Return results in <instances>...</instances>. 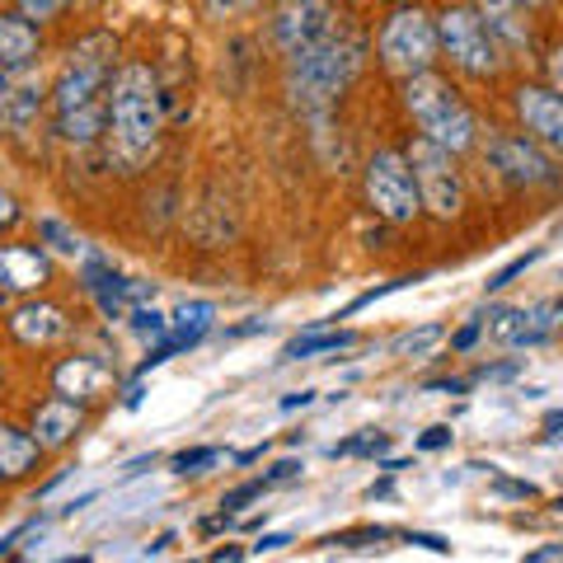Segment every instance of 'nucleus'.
<instances>
[{
	"label": "nucleus",
	"instance_id": "nucleus-1",
	"mask_svg": "<svg viewBox=\"0 0 563 563\" xmlns=\"http://www.w3.org/2000/svg\"><path fill=\"white\" fill-rule=\"evenodd\" d=\"M366 66V43L352 29H329L324 38L287 57V95L301 113L324 118L329 103L339 99Z\"/></svg>",
	"mask_w": 563,
	"mask_h": 563
},
{
	"label": "nucleus",
	"instance_id": "nucleus-2",
	"mask_svg": "<svg viewBox=\"0 0 563 563\" xmlns=\"http://www.w3.org/2000/svg\"><path fill=\"white\" fill-rule=\"evenodd\" d=\"M165 128V95L151 66H122L109 85V146L122 165H141Z\"/></svg>",
	"mask_w": 563,
	"mask_h": 563
},
{
	"label": "nucleus",
	"instance_id": "nucleus-3",
	"mask_svg": "<svg viewBox=\"0 0 563 563\" xmlns=\"http://www.w3.org/2000/svg\"><path fill=\"white\" fill-rule=\"evenodd\" d=\"M404 109H409L418 132L428 136L432 146H442L451 155L479 146V118L470 113L461 90L437 76V70H422V76L404 80Z\"/></svg>",
	"mask_w": 563,
	"mask_h": 563
},
{
	"label": "nucleus",
	"instance_id": "nucleus-4",
	"mask_svg": "<svg viewBox=\"0 0 563 563\" xmlns=\"http://www.w3.org/2000/svg\"><path fill=\"white\" fill-rule=\"evenodd\" d=\"M113 62H118V38L113 33H85V38L66 52V66L57 85H52V109L57 118H70L95 103H109V85H113Z\"/></svg>",
	"mask_w": 563,
	"mask_h": 563
},
{
	"label": "nucleus",
	"instance_id": "nucleus-5",
	"mask_svg": "<svg viewBox=\"0 0 563 563\" xmlns=\"http://www.w3.org/2000/svg\"><path fill=\"white\" fill-rule=\"evenodd\" d=\"M432 24H437V52H446L455 70H465V76H474V80L498 76L503 52H498V43H493L484 14L474 5H446Z\"/></svg>",
	"mask_w": 563,
	"mask_h": 563
},
{
	"label": "nucleus",
	"instance_id": "nucleus-6",
	"mask_svg": "<svg viewBox=\"0 0 563 563\" xmlns=\"http://www.w3.org/2000/svg\"><path fill=\"white\" fill-rule=\"evenodd\" d=\"M376 52H380V66L395 70V76H422L432 70L437 62V24L422 5H395L390 20L380 24L376 33Z\"/></svg>",
	"mask_w": 563,
	"mask_h": 563
},
{
	"label": "nucleus",
	"instance_id": "nucleus-7",
	"mask_svg": "<svg viewBox=\"0 0 563 563\" xmlns=\"http://www.w3.org/2000/svg\"><path fill=\"white\" fill-rule=\"evenodd\" d=\"M404 161H409V169H413V188H418L422 211H432L437 221L461 217V207H465V179H461V169H455V155L451 151L432 146L428 136H418V141L404 146Z\"/></svg>",
	"mask_w": 563,
	"mask_h": 563
},
{
	"label": "nucleus",
	"instance_id": "nucleus-8",
	"mask_svg": "<svg viewBox=\"0 0 563 563\" xmlns=\"http://www.w3.org/2000/svg\"><path fill=\"white\" fill-rule=\"evenodd\" d=\"M362 192H366V207L390 225H409L422 211L418 188H413V169L404 161V151H376L362 169Z\"/></svg>",
	"mask_w": 563,
	"mask_h": 563
},
{
	"label": "nucleus",
	"instance_id": "nucleus-9",
	"mask_svg": "<svg viewBox=\"0 0 563 563\" xmlns=\"http://www.w3.org/2000/svg\"><path fill=\"white\" fill-rule=\"evenodd\" d=\"M484 151H488V165L512 188H554L559 184L554 155L544 146H536L526 132H488Z\"/></svg>",
	"mask_w": 563,
	"mask_h": 563
},
{
	"label": "nucleus",
	"instance_id": "nucleus-10",
	"mask_svg": "<svg viewBox=\"0 0 563 563\" xmlns=\"http://www.w3.org/2000/svg\"><path fill=\"white\" fill-rule=\"evenodd\" d=\"M512 109L521 118V132L544 146L550 155H563V99L550 85H517L512 90Z\"/></svg>",
	"mask_w": 563,
	"mask_h": 563
},
{
	"label": "nucleus",
	"instance_id": "nucleus-11",
	"mask_svg": "<svg viewBox=\"0 0 563 563\" xmlns=\"http://www.w3.org/2000/svg\"><path fill=\"white\" fill-rule=\"evenodd\" d=\"M333 29V5L329 0H277L273 10V43L287 52H301L314 38H324Z\"/></svg>",
	"mask_w": 563,
	"mask_h": 563
},
{
	"label": "nucleus",
	"instance_id": "nucleus-12",
	"mask_svg": "<svg viewBox=\"0 0 563 563\" xmlns=\"http://www.w3.org/2000/svg\"><path fill=\"white\" fill-rule=\"evenodd\" d=\"M43 99H47V85H43V70L33 66H14V70H0V128L5 132H29L43 113Z\"/></svg>",
	"mask_w": 563,
	"mask_h": 563
},
{
	"label": "nucleus",
	"instance_id": "nucleus-13",
	"mask_svg": "<svg viewBox=\"0 0 563 563\" xmlns=\"http://www.w3.org/2000/svg\"><path fill=\"white\" fill-rule=\"evenodd\" d=\"M80 432H85V404L62 399V395L43 399L38 409H33V418H29V437H33V442H38L43 451L70 446Z\"/></svg>",
	"mask_w": 563,
	"mask_h": 563
},
{
	"label": "nucleus",
	"instance_id": "nucleus-14",
	"mask_svg": "<svg viewBox=\"0 0 563 563\" xmlns=\"http://www.w3.org/2000/svg\"><path fill=\"white\" fill-rule=\"evenodd\" d=\"M5 324H10V333L24 347H52V343H62L66 333H70L66 310L52 306V301H24V306H14Z\"/></svg>",
	"mask_w": 563,
	"mask_h": 563
},
{
	"label": "nucleus",
	"instance_id": "nucleus-15",
	"mask_svg": "<svg viewBox=\"0 0 563 563\" xmlns=\"http://www.w3.org/2000/svg\"><path fill=\"white\" fill-rule=\"evenodd\" d=\"M52 282V263L33 244H0V291H43Z\"/></svg>",
	"mask_w": 563,
	"mask_h": 563
},
{
	"label": "nucleus",
	"instance_id": "nucleus-16",
	"mask_svg": "<svg viewBox=\"0 0 563 563\" xmlns=\"http://www.w3.org/2000/svg\"><path fill=\"white\" fill-rule=\"evenodd\" d=\"M109 385H113V372H109V362H99V357H66L57 372H52V390L62 399H76V404L99 399Z\"/></svg>",
	"mask_w": 563,
	"mask_h": 563
},
{
	"label": "nucleus",
	"instance_id": "nucleus-17",
	"mask_svg": "<svg viewBox=\"0 0 563 563\" xmlns=\"http://www.w3.org/2000/svg\"><path fill=\"white\" fill-rule=\"evenodd\" d=\"M80 282H85V291L95 296V306L103 310V320H122V310H128V296H132V282L122 277L109 258H85V268H80Z\"/></svg>",
	"mask_w": 563,
	"mask_h": 563
},
{
	"label": "nucleus",
	"instance_id": "nucleus-18",
	"mask_svg": "<svg viewBox=\"0 0 563 563\" xmlns=\"http://www.w3.org/2000/svg\"><path fill=\"white\" fill-rule=\"evenodd\" d=\"M479 14H484V24H488V33H493V43H498V52H503V47H507V52H531V47H536L531 20H526L531 10H521L517 0H484Z\"/></svg>",
	"mask_w": 563,
	"mask_h": 563
},
{
	"label": "nucleus",
	"instance_id": "nucleus-19",
	"mask_svg": "<svg viewBox=\"0 0 563 563\" xmlns=\"http://www.w3.org/2000/svg\"><path fill=\"white\" fill-rule=\"evenodd\" d=\"M43 461V446L33 442L24 428H14V422H0V484H20L29 479L33 470Z\"/></svg>",
	"mask_w": 563,
	"mask_h": 563
},
{
	"label": "nucleus",
	"instance_id": "nucleus-20",
	"mask_svg": "<svg viewBox=\"0 0 563 563\" xmlns=\"http://www.w3.org/2000/svg\"><path fill=\"white\" fill-rule=\"evenodd\" d=\"M43 47V33L24 14H0V70H14V66H33Z\"/></svg>",
	"mask_w": 563,
	"mask_h": 563
},
{
	"label": "nucleus",
	"instance_id": "nucleus-21",
	"mask_svg": "<svg viewBox=\"0 0 563 563\" xmlns=\"http://www.w3.org/2000/svg\"><path fill=\"white\" fill-rule=\"evenodd\" d=\"M211 324H217V306H211V301H184L179 310H174V320H169V343L179 352L198 347L211 333Z\"/></svg>",
	"mask_w": 563,
	"mask_h": 563
},
{
	"label": "nucleus",
	"instance_id": "nucleus-22",
	"mask_svg": "<svg viewBox=\"0 0 563 563\" xmlns=\"http://www.w3.org/2000/svg\"><path fill=\"white\" fill-rule=\"evenodd\" d=\"M352 343H357V333H347V329H310V333H301V339H291L287 347H282V357L301 362V357H320V352H343Z\"/></svg>",
	"mask_w": 563,
	"mask_h": 563
},
{
	"label": "nucleus",
	"instance_id": "nucleus-23",
	"mask_svg": "<svg viewBox=\"0 0 563 563\" xmlns=\"http://www.w3.org/2000/svg\"><path fill=\"white\" fill-rule=\"evenodd\" d=\"M221 455H225L221 446H192V451H179V455H174L169 465H174V474H202L207 465H217Z\"/></svg>",
	"mask_w": 563,
	"mask_h": 563
},
{
	"label": "nucleus",
	"instance_id": "nucleus-24",
	"mask_svg": "<svg viewBox=\"0 0 563 563\" xmlns=\"http://www.w3.org/2000/svg\"><path fill=\"white\" fill-rule=\"evenodd\" d=\"M540 254H544V250H531V254H517L512 263H507V268H498V273H493V277H488V291H503V287H512V282H517V277H521L526 268H531V263H536Z\"/></svg>",
	"mask_w": 563,
	"mask_h": 563
},
{
	"label": "nucleus",
	"instance_id": "nucleus-25",
	"mask_svg": "<svg viewBox=\"0 0 563 563\" xmlns=\"http://www.w3.org/2000/svg\"><path fill=\"white\" fill-rule=\"evenodd\" d=\"M132 329L141 333V339H165V333H169V320H165L161 310L136 306V310H132Z\"/></svg>",
	"mask_w": 563,
	"mask_h": 563
},
{
	"label": "nucleus",
	"instance_id": "nucleus-26",
	"mask_svg": "<svg viewBox=\"0 0 563 563\" xmlns=\"http://www.w3.org/2000/svg\"><path fill=\"white\" fill-rule=\"evenodd\" d=\"M43 235L52 240V250H57V254H70V258L80 254V235H70L57 217H43Z\"/></svg>",
	"mask_w": 563,
	"mask_h": 563
},
{
	"label": "nucleus",
	"instance_id": "nucleus-27",
	"mask_svg": "<svg viewBox=\"0 0 563 563\" xmlns=\"http://www.w3.org/2000/svg\"><path fill=\"white\" fill-rule=\"evenodd\" d=\"M263 488H268V484H263V479H250V484H240V488H231V493H225V498H221V512H240V507H244V503H254V498H263Z\"/></svg>",
	"mask_w": 563,
	"mask_h": 563
},
{
	"label": "nucleus",
	"instance_id": "nucleus-28",
	"mask_svg": "<svg viewBox=\"0 0 563 563\" xmlns=\"http://www.w3.org/2000/svg\"><path fill=\"white\" fill-rule=\"evenodd\" d=\"M70 5V0H20V14H24V20H57V14Z\"/></svg>",
	"mask_w": 563,
	"mask_h": 563
},
{
	"label": "nucleus",
	"instance_id": "nucleus-29",
	"mask_svg": "<svg viewBox=\"0 0 563 563\" xmlns=\"http://www.w3.org/2000/svg\"><path fill=\"white\" fill-rule=\"evenodd\" d=\"M437 339H442V324H428V329H418V333H409V339H404L399 347H409L413 352V357H418V352H428Z\"/></svg>",
	"mask_w": 563,
	"mask_h": 563
},
{
	"label": "nucleus",
	"instance_id": "nucleus-30",
	"mask_svg": "<svg viewBox=\"0 0 563 563\" xmlns=\"http://www.w3.org/2000/svg\"><path fill=\"white\" fill-rule=\"evenodd\" d=\"M254 5H258V0H207V14H211V20H225V14H244Z\"/></svg>",
	"mask_w": 563,
	"mask_h": 563
},
{
	"label": "nucleus",
	"instance_id": "nucleus-31",
	"mask_svg": "<svg viewBox=\"0 0 563 563\" xmlns=\"http://www.w3.org/2000/svg\"><path fill=\"white\" fill-rule=\"evenodd\" d=\"M544 70H550V90L563 99V47H554L550 57H544Z\"/></svg>",
	"mask_w": 563,
	"mask_h": 563
},
{
	"label": "nucleus",
	"instance_id": "nucleus-32",
	"mask_svg": "<svg viewBox=\"0 0 563 563\" xmlns=\"http://www.w3.org/2000/svg\"><path fill=\"white\" fill-rule=\"evenodd\" d=\"M479 333H484V320H470L461 333H455V339H451V352H470L474 347V339H479Z\"/></svg>",
	"mask_w": 563,
	"mask_h": 563
},
{
	"label": "nucleus",
	"instance_id": "nucleus-33",
	"mask_svg": "<svg viewBox=\"0 0 563 563\" xmlns=\"http://www.w3.org/2000/svg\"><path fill=\"white\" fill-rule=\"evenodd\" d=\"M442 446H451V428H428L418 437V451H442Z\"/></svg>",
	"mask_w": 563,
	"mask_h": 563
},
{
	"label": "nucleus",
	"instance_id": "nucleus-34",
	"mask_svg": "<svg viewBox=\"0 0 563 563\" xmlns=\"http://www.w3.org/2000/svg\"><path fill=\"white\" fill-rule=\"evenodd\" d=\"M404 540H409V544H422V550H432V554H451V540H442V536H422V531H409Z\"/></svg>",
	"mask_w": 563,
	"mask_h": 563
},
{
	"label": "nucleus",
	"instance_id": "nucleus-35",
	"mask_svg": "<svg viewBox=\"0 0 563 563\" xmlns=\"http://www.w3.org/2000/svg\"><path fill=\"white\" fill-rule=\"evenodd\" d=\"M296 474H301V461H277L273 465V474H268V479H263V484H287V479H296Z\"/></svg>",
	"mask_w": 563,
	"mask_h": 563
},
{
	"label": "nucleus",
	"instance_id": "nucleus-36",
	"mask_svg": "<svg viewBox=\"0 0 563 563\" xmlns=\"http://www.w3.org/2000/svg\"><path fill=\"white\" fill-rule=\"evenodd\" d=\"M14 221H20V202H14L10 192L0 188V231H5V225H14Z\"/></svg>",
	"mask_w": 563,
	"mask_h": 563
},
{
	"label": "nucleus",
	"instance_id": "nucleus-37",
	"mask_svg": "<svg viewBox=\"0 0 563 563\" xmlns=\"http://www.w3.org/2000/svg\"><path fill=\"white\" fill-rule=\"evenodd\" d=\"M498 493H507V498H536V484H517V479H498Z\"/></svg>",
	"mask_w": 563,
	"mask_h": 563
},
{
	"label": "nucleus",
	"instance_id": "nucleus-38",
	"mask_svg": "<svg viewBox=\"0 0 563 563\" xmlns=\"http://www.w3.org/2000/svg\"><path fill=\"white\" fill-rule=\"evenodd\" d=\"M291 536L287 531H277V536H263L258 544H254V554H273V550H282V544H287Z\"/></svg>",
	"mask_w": 563,
	"mask_h": 563
},
{
	"label": "nucleus",
	"instance_id": "nucleus-39",
	"mask_svg": "<svg viewBox=\"0 0 563 563\" xmlns=\"http://www.w3.org/2000/svg\"><path fill=\"white\" fill-rule=\"evenodd\" d=\"M310 399H314V390H296V395H287V399H282V413H291V409H306Z\"/></svg>",
	"mask_w": 563,
	"mask_h": 563
},
{
	"label": "nucleus",
	"instance_id": "nucleus-40",
	"mask_svg": "<svg viewBox=\"0 0 563 563\" xmlns=\"http://www.w3.org/2000/svg\"><path fill=\"white\" fill-rule=\"evenodd\" d=\"M24 531H29V526H14V531H10L5 540H0V559H5V554H10V544H14V540H20Z\"/></svg>",
	"mask_w": 563,
	"mask_h": 563
},
{
	"label": "nucleus",
	"instance_id": "nucleus-41",
	"mask_svg": "<svg viewBox=\"0 0 563 563\" xmlns=\"http://www.w3.org/2000/svg\"><path fill=\"white\" fill-rule=\"evenodd\" d=\"M258 455H263V446H250V451H240V455H235V465H254Z\"/></svg>",
	"mask_w": 563,
	"mask_h": 563
},
{
	"label": "nucleus",
	"instance_id": "nucleus-42",
	"mask_svg": "<svg viewBox=\"0 0 563 563\" xmlns=\"http://www.w3.org/2000/svg\"><path fill=\"white\" fill-rule=\"evenodd\" d=\"M559 432H563V413H554V418H550V437H559Z\"/></svg>",
	"mask_w": 563,
	"mask_h": 563
},
{
	"label": "nucleus",
	"instance_id": "nucleus-43",
	"mask_svg": "<svg viewBox=\"0 0 563 563\" xmlns=\"http://www.w3.org/2000/svg\"><path fill=\"white\" fill-rule=\"evenodd\" d=\"M521 10H540V5H550V0H517Z\"/></svg>",
	"mask_w": 563,
	"mask_h": 563
},
{
	"label": "nucleus",
	"instance_id": "nucleus-44",
	"mask_svg": "<svg viewBox=\"0 0 563 563\" xmlns=\"http://www.w3.org/2000/svg\"><path fill=\"white\" fill-rule=\"evenodd\" d=\"M554 507H559V512H563V498H559V503H554Z\"/></svg>",
	"mask_w": 563,
	"mask_h": 563
}]
</instances>
